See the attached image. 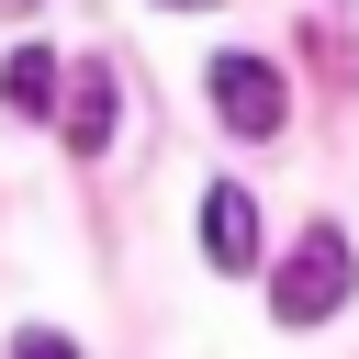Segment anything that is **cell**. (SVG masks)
I'll list each match as a JSON object with an SVG mask.
<instances>
[{
  "label": "cell",
  "mask_w": 359,
  "mask_h": 359,
  "mask_svg": "<svg viewBox=\"0 0 359 359\" xmlns=\"http://www.w3.org/2000/svg\"><path fill=\"white\" fill-rule=\"evenodd\" d=\"M348 280H359L348 236H337V224H303V247H292L280 280H269V314H280V325H325V314L348 303Z\"/></svg>",
  "instance_id": "obj_1"
},
{
  "label": "cell",
  "mask_w": 359,
  "mask_h": 359,
  "mask_svg": "<svg viewBox=\"0 0 359 359\" xmlns=\"http://www.w3.org/2000/svg\"><path fill=\"white\" fill-rule=\"evenodd\" d=\"M213 112H224L236 135H280L292 90H280V67H269V56H213Z\"/></svg>",
  "instance_id": "obj_2"
},
{
  "label": "cell",
  "mask_w": 359,
  "mask_h": 359,
  "mask_svg": "<svg viewBox=\"0 0 359 359\" xmlns=\"http://www.w3.org/2000/svg\"><path fill=\"white\" fill-rule=\"evenodd\" d=\"M56 123H67V146H79V157H101V146H112V123H123V90H112V67H67V90H56Z\"/></svg>",
  "instance_id": "obj_3"
},
{
  "label": "cell",
  "mask_w": 359,
  "mask_h": 359,
  "mask_svg": "<svg viewBox=\"0 0 359 359\" xmlns=\"http://www.w3.org/2000/svg\"><path fill=\"white\" fill-rule=\"evenodd\" d=\"M202 258L236 280V269H258V202L236 191V180H213L202 191Z\"/></svg>",
  "instance_id": "obj_4"
},
{
  "label": "cell",
  "mask_w": 359,
  "mask_h": 359,
  "mask_svg": "<svg viewBox=\"0 0 359 359\" xmlns=\"http://www.w3.org/2000/svg\"><path fill=\"white\" fill-rule=\"evenodd\" d=\"M56 90H67V67H56L45 45H11V56H0V101H11L22 123H45V112H56Z\"/></svg>",
  "instance_id": "obj_5"
},
{
  "label": "cell",
  "mask_w": 359,
  "mask_h": 359,
  "mask_svg": "<svg viewBox=\"0 0 359 359\" xmlns=\"http://www.w3.org/2000/svg\"><path fill=\"white\" fill-rule=\"evenodd\" d=\"M11 359H79V337H45L34 325V337H11Z\"/></svg>",
  "instance_id": "obj_6"
},
{
  "label": "cell",
  "mask_w": 359,
  "mask_h": 359,
  "mask_svg": "<svg viewBox=\"0 0 359 359\" xmlns=\"http://www.w3.org/2000/svg\"><path fill=\"white\" fill-rule=\"evenodd\" d=\"M157 11H202V0H157Z\"/></svg>",
  "instance_id": "obj_7"
},
{
  "label": "cell",
  "mask_w": 359,
  "mask_h": 359,
  "mask_svg": "<svg viewBox=\"0 0 359 359\" xmlns=\"http://www.w3.org/2000/svg\"><path fill=\"white\" fill-rule=\"evenodd\" d=\"M0 11H34V0H0Z\"/></svg>",
  "instance_id": "obj_8"
}]
</instances>
